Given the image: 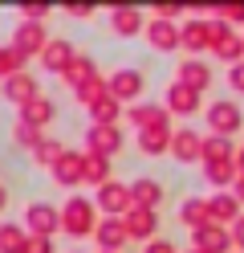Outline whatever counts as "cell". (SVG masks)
I'll use <instances>...</instances> for the list:
<instances>
[{"instance_id":"43","label":"cell","mask_w":244,"mask_h":253,"mask_svg":"<svg viewBox=\"0 0 244 253\" xmlns=\"http://www.w3.org/2000/svg\"><path fill=\"white\" fill-rule=\"evenodd\" d=\"M232 241H236V253H244V216L232 225Z\"/></svg>"},{"instance_id":"35","label":"cell","mask_w":244,"mask_h":253,"mask_svg":"<svg viewBox=\"0 0 244 253\" xmlns=\"http://www.w3.org/2000/svg\"><path fill=\"white\" fill-rule=\"evenodd\" d=\"M61 155H65V147L57 143V139H45V143H41L37 151H33V164H41V168H53V164L61 160Z\"/></svg>"},{"instance_id":"39","label":"cell","mask_w":244,"mask_h":253,"mask_svg":"<svg viewBox=\"0 0 244 253\" xmlns=\"http://www.w3.org/2000/svg\"><path fill=\"white\" fill-rule=\"evenodd\" d=\"M25 253H57V249H53V237H29Z\"/></svg>"},{"instance_id":"17","label":"cell","mask_w":244,"mask_h":253,"mask_svg":"<svg viewBox=\"0 0 244 253\" xmlns=\"http://www.w3.org/2000/svg\"><path fill=\"white\" fill-rule=\"evenodd\" d=\"M175 82H183L195 94H204L211 82H216V74H211V66H208L204 57H183V61H179V70H175Z\"/></svg>"},{"instance_id":"47","label":"cell","mask_w":244,"mask_h":253,"mask_svg":"<svg viewBox=\"0 0 244 253\" xmlns=\"http://www.w3.org/2000/svg\"><path fill=\"white\" fill-rule=\"evenodd\" d=\"M236 168H240V171H244V147H240V151H236Z\"/></svg>"},{"instance_id":"1","label":"cell","mask_w":244,"mask_h":253,"mask_svg":"<svg viewBox=\"0 0 244 253\" xmlns=\"http://www.w3.org/2000/svg\"><path fill=\"white\" fill-rule=\"evenodd\" d=\"M98 204L90 200V196H81V192H73L70 200L61 204V233L65 237H73V241H81V237H94V229H98Z\"/></svg>"},{"instance_id":"6","label":"cell","mask_w":244,"mask_h":253,"mask_svg":"<svg viewBox=\"0 0 244 253\" xmlns=\"http://www.w3.org/2000/svg\"><path fill=\"white\" fill-rule=\"evenodd\" d=\"M211 53H216L220 61H228V70H232L236 61H244V33L211 21Z\"/></svg>"},{"instance_id":"14","label":"cell","mask_w":244,"mask_h":253,"mask_svg":"<svg viewBox=\"0 0 244 253\" xmlns=\"http://www.w3.org/2000/svg\"><path fill=\"white\" fill-rule=\"evenodd\" d=\"M208 216H211V225L232 229L236 220L244 216V204L236 200V192H211V196H208Z\"/></svg>"},{"instance_id":"22","label":"cell","mask_w":244,"mask_h":253,"mask_svg":"<svg viewBox=\"0 0 244 253\" xmlns=\"http://www.w3.org/2000/svg\"><path fill=\"white\" fill-rule=\"evenodd\" d=\"M204 180L216 188V192H232L236 180H240V168L236 160H216V164H204Z\"/></svg>"},{"instance_id":"5","label":"cell","mask_w":244,"mask_h":253,"mask_svg":"<svg viewBox=\"0 0 244 253\" xmlns=\"http://www.w3.org/2000/svg\"><path fill=\"white\" fill-rule=\"evenodd\" d=\"M94 204H98V212H102V216H126L130 209H135V200H130V184H122V180L102 184L94 192Z\"/></svg>"},{"instance_id":"46","label":"cell","mask_w":244,"mask_h":253,"mask_svg":"<svg viewBox=\"0 0 244 253\" xmlns=\"http://www.w3.org/2000/svg\"><path fill=\"white\" fill-rule=\"evenodd\" d=\"M4 209H8V188L0 184V212H4Z\"/></svg>"},{"instance_id":"33","label":"cell","mask_w":244,"mask_h":253,"mask_svg":"<svg viewBox=\"0 0 244 253\" xmlns=\"http://www.w3.org/2000/svg\"><path fill=\"white\" fill-rule=\"evenodd\" d=\"M12 143L21 147V151H37V147L45 143V135H41V126H29V123L16 119V126H12Z\"/></svg>"},{"instance_id":"40","label":"cell","mask_w":244,"mask_h":253,"mask_svg":"<svg viewBox=\"0 0 244 253\" xmlns=\"http://www.w3.org/2000/svg\"><path fill=\"white\" fill-rule=\"evenodd\" d=\"M228 86H232L236 94H244V61H236V66L228 70Z\"/></svg>"},{"instance_id":"15","label":"cell","mask_w":244,"mask_h":253,"mask_svg":"<svg viewBox=\"0 0 244 253\" xmlns=\"http://www.w3.org/2000/svg\"><path fill=\"white\" fill-rule=\"evenodd\" d=\"M179 49H187L191 57L211 53V21H183L179 25Z\"/></svg>"},{"instance_id":"3","label":"cell","mask_w":244,"mask_h":253,"mask_svg":"<svg viewBox=\"0 0 244 253\" xmlns=\"http://www.w3.org/2000/svg\"><path fill=\"white\" fill-rule=\"evenodd\" d=\"M106 90H110L118 102H130V106H135V102L142 98V90H146V74L135 70V66H118L114 74H106Z\"/></svg>"},{"instance_id":"21","label":"cell","mask_w":244,"mask_h":253,"mask_svg":"<svg viewBox=\"0 0 244 253\" xmlns=\"http://www.w3.org/2000/svg\"><path fill=\"white\" fill-rule=\"evenodd\" d=\"M73 57H77L73 41H65V37H49L45 53H41V66H45L49 74H65V70H70V61H73Z\"/></svg>"},{"instance_id":"25","label":"cell","mask_w":244,"mask_h":253,"mask_svg":"<svg viewBox=\"0 0 244 253\" xmlns=\"http://www.w3.org/2000/svg\"><path fill=\"white\" fill-rule=\"evenodd\" d=\"M110 29L118 37H139V33H146V17L139 8H114L110 12Z\"/></svg>"},{"instance_id":"19","label":"cell","mask_w":244,"mask_h":253,"mask_svg":"<svg viewBox=\"0 0 244 253\" xmlns=\"http://www.w3.org/2000/svg\"><path fill=\"white\" fill-rule=\"evenodd\" d=\"M122 225H126V233H130V241H146V245H151L155 233H159V212H151V209H130V212L122 216Z\"/></svg>"},{"instance_id":"41","label":"cell","mask_w":244,"mask_h":253,"mask_svg":"<svg viewBox=\"0 0 244 253\" xmlns=\"http://www.w3.org/2000/svg\"><path fill=\"white\" fill-rule=\"evenodd\" d=\"M175 17H183L179 4H155V21H175Z\"/></svg>"},{"instance_id":"16","label":"cell","mask_w":244,"mask_h":253,"mask_svg":"<svg viewBox=\"0 0 244 253\" xmlns=\"http://www.w3.org/2000/svg\"><path fill=\"white\" fill-rule=\"evenodd\" d=\"M171 160L179 164H204V135L191 131V126H175V139H171Z\"/></svg>"},{"instance_id":"28","label":"cell","mask_w":244,"mask_h":253,"mask_svg":"<svg viewBox=\"0 0 244 253\" xmlns=\"http://www.w3.org/2000/svg\"><path fill=\"white\" fill-rule=\"evenodd\" d=\"M53 119H57V102L45 98V94H41V98H33L29 106H21V123H29V126H41V131H45Z\"/></svg>"},{"instance_id":"48","label":"cell","mask_w":244,"mask_h":253,"mask_svg":"<svg viewBox=\"0 0 244 253\" xmlns=\"http://www.w3.org/2000/svg\"><path fill=\"white\" fill-rule=\"evenodd\" d=\"M70 253H86V249H70Z\"/></svg>"},{"instance_id":"8","label":"cell","mask_w":244,"mask_h":253,"mask_svg":"<svg viewBox=\"0 0 244 253\" xmlns=\"http://www.w3.org/2000/svg\"><path fill=\"white\" fill-rule=\"evenodd\" d=\"M163 106H167L171 119H191V115H200V110H204V94H195V90L183 86V82H171Z\"/></svg>"},{"instance_id":"9","label":"cell","mask_w":244,"mask_h":253,"mask_svg":"<svg viewBox=\"0 0 244 253\" xmlns=\"http://www.w3.org/2000/svg\"><path fill=\"white\" fill-rule=\"evenodd\" d=\"M12 49L16 53H21L25 61L29 57H41L45 53V45H49V33H45V25H33V21H21V25H16L12 29Z\"/></svg>"},{"instance_id":"4","label":"cell","mask_w":244,"mask_h":253,"mask_svg":"<svg viewBox=\"0 0 244 253\" xmlns=\"http://www.w3.org/2000/svg\"><path fill=\"white\" fill-rule=\"evenodd\" d=\"M25 233L29 237H53V233H61V209L49 204V200L25 204Z\"/></svg>"},{"instance_id":"12","label":"cell","mask_w":244,"mask_h":253,"mask_svg":"<svg viewBox=\"0 0 244 253\" xmlns=\"http://www.w3.org/2000/svg\"><path fill=\"white\" fill-rule=\"evenodd\" d=\"M94 241H98V253H122L126 241H130L122 216H102V220H98V229H94Z\"/></svg>"},{"instance_id":"13","label":"cell","mask_w":244,"mask_h":253,"mask_svg":"<svg viewBox=\"0 0 244 253\" xmlns=\"http://www.w3.org/2000/svg\"><path fill=\"white\" fill-rule=\"evenodd\" d=\"M49 171H53V180L61 188H81L86 184V151H65Z\"/></svg>"},{"instance_id":"38","label":"cell","mask_w":244,"mask_h":253,"mask_svg":"<svg viewBox=\"0 0 244 253\" xmlns=\"http://www.w3.org/2000/svg\"><path fill=\"white\" fill-rule=\"evenodd\" d=\"M16 12H21V21H33V25H45V17H49V12H53V8H49V4H21Z\"/></svg>"},{"instance_id":"42","label":"cell","mask_w":244,"mask_h":253,"mask_svg":"<svg viewBox=\"0 0 244 253\" xmlns=\"http://www.w3.org/2000/svg\"><path fill=\"white\" fill-rule=\"evenodd\" d=\"M146 253H179V249H175L171 241H163V237H155V241L146 245Z\"/></svg>"},{"instance_id":"36","label":"cell","mask_w":244,"mask_h":253,"mask_svg":"<svg viewBox=\"0 0 244 253\" xmlns=\"http://www.w3.org/2000/svg\"><path fill=\"white\" fill-rule=\"evenodd\" d=\"M102 94H106V78H102V74H98V78H94V82H90V86H81V90L73 94V98H77L81 106H90V102H98V98H102Z\"/></svg>"},{"instance_id":"20","label":"cell","mask_w":244,"mask_h":253,"mask_svg":"<svg viewBox=\"0 0 244 253\" xmlns=\"http://www.w3.org/2000/svg\"><path fill=\"white\" fill-rule=\"evenodd\" d=\"M146 45L155 53H175L179 49V25L175 21H146Z\"/></svg>"},{"instance_id":"11","label":"cell","mask_w":244,"mask_h":253,"mask_svg":"<svg viewBox=\"0 0 244 253\" xmlns=\"http://www.w3.org/2000/svg\"><path fill=\"white\" fill-rule=\"evenodd\" d=\"M122 143H126L122 126H94L90 123V131H86V151L90 155H106V160H114V155L122 151Z\"/></svg>"},{"instance_id":"49","label":"cell","mask_w":244,"mask_h":253,"mask_svg":"<svg viewBox=\"0 0 244 253\" xmlns=\"http://www.w3.org/2000/svg\"><path fill=\"white\" fill-rule=\"evenodd\" d=\"M191 253H204V249H191Z\"/></svg>"},{"instance_id":"29","label":"cell","mask_w":244,"mask_h":253,"mask_svg":"<svg viewBox=\"0 0 244 253\" xmlns=\"http://www.w3.org/2000/svg\"><path fill=\"white\" fill-rule=\"evenodd\" d=\"M159 119H171L167 106H159V102H135V106H126V123L135 126V131H142V126H151Z\"/></svg>"},{"instance_id":"26","label":"cell","mask_w":244,"mask_h":253,"mask_svg":"<svg viewBox=\"0 0 244 253\" xmlns=\"http://www.w3.org/2000/svg\"><path fill=\"white\" fill-rule=\"evenodd\" d=\"M61 78H65V86H73V94H77L81 86H90L94 78H98V66H94V57H90V53H77V57L70 61V70H65Z\"/></svg>"},{"instance_id":"31","label":"cell","mask_w":244,"mask_h":253,"mask_svg":"<svg viewBox=\"0 0 244 253\" xmlns=\"http://www.w3.org/2000/svg\"><path fill=\"white\" fill-rule=\"evenodd\" d=\"M110 180H114L110 160H106V155H90V151H86V184H94V192H98V188L110 184Z\"/></svg>"},{"instance_id":"23","label":"cell","mask_w":244,"mask_h":253,"mask_svg":"<svg viewBox=\"0 0 244 253\" xmlns=\"http://www.w3.org/2000/svg\"><path fill=\"white\" fill-rule=\"evenodd\" d=\"M130 200H135V209H151V212H159V204H163V184L151 180V176L130 180Z\"/></svg>"},{"instance_id":"32","label":"cell","mask_w":244,"mask_h":253,"mask_svg":"<svg viewBox=\"0 0 244 253\" xmlns=\"http://www.w3.org/2000/svg\"><path fill=\"white\" fill-rule=\"evenodd\" d=\"M29 233L25 225H0V253H25Z\"/></svg>"},{"instance_id":"34","label":"cell","mask_w":244,"mask_h":253,"mask_svg":"<svg viewBox=\"0 0 244 253\" xmlns=\"http://www.w3.org/2000/svg\"><path fill=\"white\" fill-rule=\"evenodd\" d=\"M25 70V57L12 49V45H0V82H8L12 74H21Z\"/></svg>"},{"instance_id":"45","label":"cell","mask_w":244,"mask_h":253,"mask_svg":"<svg viewBox=\"0 0 244 253\" xmlns=\"http://www.w3.org/2000/svg\"><path fill=\"white\" fill-rule=\"evenodd\" d=\"M232 192H236V200L244 204V171H240V180H236V188H232Z\"/></svg>"},{"instance_id":"10","label":"cell","mask_w":244,"mask_h":253,"mask_svg":"<svg viewBox=\"0 0 244 253\" xmlns=\"http://www.w3.org/2000/svg\"><path fill=\"white\" fill-rule=\"evenodd\" d=\"M0 98L21 110V106H29L33 98H41V82H37L29 70H21V74H12L8 82H0Z\"/></svg>"},{"instance_id":"2","label":"cell","mask_w":244,"mask_h":253,"mask_svg":"<svg viewBox=\"0 0 244 253\" xmlns=\"http://www.w3.org/2000/svg\"><path fill=\"white\" fill-rule=\"evenodd\" d=\"M204 115H208V131H211V135H224V139H232L240 126H244V106H240L236 98H216V102H208Z\"/></svg>"},{"instance_id":"30","label":"cell","mask_w":244,"mask_h":253,"mask_svg":"<svg viewBox=\"0 0 244 253\" xmlns=\"http://www.w3.org/2000/svg\"><path fill=\"white\" fill-rule=\"evenodd\" d=\"M236 143L224 135H204V164H216V160H236Z\"/></svg>"},{"instance_id":"27","label":"cell","mask_w":244,"mask_h":253,"mask_svg":"<svg viewBox=\"0 0 244 253\" xmlns=\"http://www.w3.org/2000/svg\"><path fill=\"white\" fill-rule=\"evenodd\" d=\"M86 110H90L94 126H118V119H122V102L114 98L110 90H106V94H102V98H98V102H90Z\"/></svg>"},{"instance_id":"37","label":"cell","mask_w":244,"mask_h":253,"mask_svg":"<svg viewBox=\"0 0 244 253\" xmlns=\"http://www.w3.org/2000/svg\"><path fill=\"white\" fill-rule=\"evenodd\" d=\"M216 21H220V25H228V29L244 25V4H220V8H216Z\"/></svg>"},{"instance_id":"7","label":"cell","mask_w":244,"mask_h":253,"mask_svg":"<svg viewBox=\"0 0 244 253\" xmlns=\"http://www.w3.org/2000/svg\"><path fill=\"white\" fill-rule=\"evenodd\" d=\"M171 139H175L171 119H159V123H151V126H142V131H139V151L151 155V160H159V155H171Z\"/></svg>"},{"instance_id":"44","label":"cell","mask_w":244,"mask_h":253,"mask_svg":"<svg viewBox=\"0 0 244 253\" xmlns=\"http://www.w3.org/2000/svg\"><path fill=\"white\" fill-rule=\"evenodd\" d=\"M70 17H94V4H65Z\"/></svg>"},{"instance_id":"18","label":"cell","mask_w":244,"mask_h":253,"mask_svg":"<svg viewBox=\"0 0 244 253\" xmlns=\"http://www.w3.org/2000/svg\"><path fill=\"white\" fill-rule=\"evenodd\" d=\"M191 245L204 249V253H236L232 229H224V225H208V229H200V233H191Z\"/></svg>"},{"instance_id":"24","label":"cell","mask_w":244,"mask_h":253,"mask_svg":"<svg viewBox=\"0 0 244 253\" xmlns=\"http://www.w3.org/2000/svg\"><path fill=\"white\" fill-rule=\"evenodd\" d=\"M179 225L191 229V233H200L211 225V216H208V200L204 196H187L183 204H179Z\"/></svg>"}]
</instances>
